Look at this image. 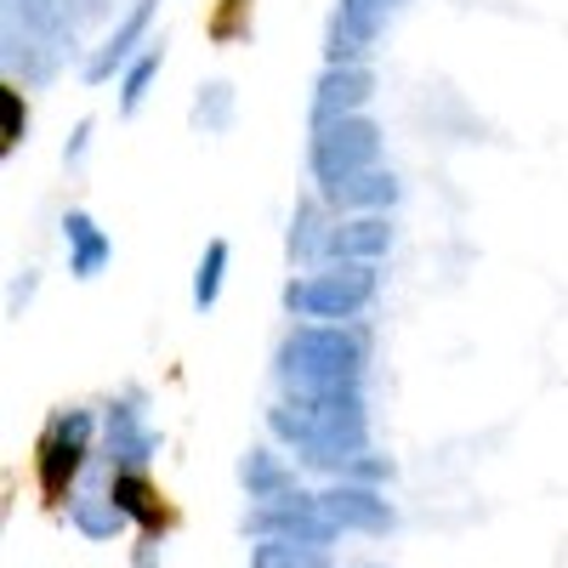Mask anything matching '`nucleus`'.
I'll use <instances>...</instances> for the list:
<instances>
[{
  "label": "nucleus",
  "mask_w": 568,
  "mask_h": 568,
  "mask_svg": "<svg viewBox=\"0 0 568 568\" xmlns=\"http://www.w3.org/2000/svg\"><path fill=\"white\" fill-rule=\"evenodd\" d=\"M74 466H80V444L63 449V426H58V433L40 444V489H45V500H58V495L69 489Z\"/></svg>",
  "instance_id": "obj_1"
},
{
  "label": "nucleus",
  "mask_w": 568,
  "mask_h": 568,
  "mask_svg": "<svg viewBox=\"0 0 568 568\" xmlns=\"http://www.w3.org/2000/svg\"><path fill=\"white\" fill-rule=\"evenodd\" d=\"M256 568H318V557L278 540V546H262V551H256Z\"/></svg>",
  "instance_id": "obj_2"
}]
</instances>
